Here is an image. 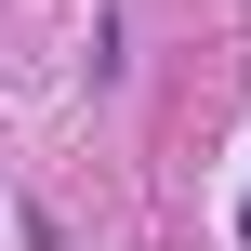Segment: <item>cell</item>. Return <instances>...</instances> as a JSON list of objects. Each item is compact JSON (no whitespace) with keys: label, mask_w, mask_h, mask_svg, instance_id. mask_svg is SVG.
<instances>
[{"label":"cell","mask_w":251,"mask_h":251,"mask_svg":"<svg viewBox=\"0 0 251 251\" xmlns=\"http://www.w3.org/2000/svg\"><path fill=\"white\" fill-rule=\"evenodd\" d=\"M238 238H251V212H238Z\"/></svg>","instance_id":"cell-1"}]
</instances>
